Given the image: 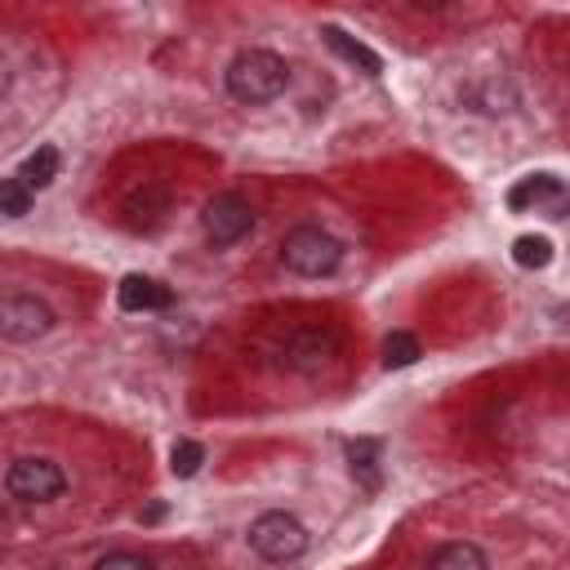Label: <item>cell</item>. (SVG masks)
I'll return each instance as SVG.
<instances>
[{
	"label": "cell",
	"mask_w": 570,
	"mask_h": 570,
	"mask_svg": "<svg viewBox=\"0 0 570 570\" xmlns=\"http://www.w3.org/2000/svg\"><path fill=\"white\" fill-rule=\"evenodd\" d=\"M285 85H289V67H285V58H276L267 49H245L227 67V94L236 102H245V107H258V102L281 98Z\"/></svg>",
	"instance_id": "2"
},
{
	"label": "cell",
	"mask_w": 570,
	"mask_h": 570,
	"mask_svg": "<svg viewBox=\"0 0 570 570\" xmlns=\"http://www.w3.org/2000/svg\"><path fill=\"white\" fill-rule=\"evenodd\" d=\"M200 459H205V450H200L196 441H178V445H174V472H178V476H191V472L200 468Z\"/></svg>",
	"instance_id": "18"
},
{
	"label": "cell",
	"mask_w": 570,
	"mask_h": 570,
	"mask_svg": "<svg viewBox=\"0 0 570 570\" xmlns=\"http://www.w3.org/2000/svg\"><path fill=\"white\" fill-rule=\"evenodd\" d=\"M120 307L125 312H156V307H169V289L151 276H125L120 281Z\"/></svg>",
	"instance_id": "8"
},
{
	"label": "cell",
	"mask_w": 570,
	"mask_h": 570,
	"mask_svg": "<svg viewBox=\"0 0 570 570\" xmlns=\"http://www.w3.org/2000/svg\"><path fill=\"white\" fill-rule=\"evenodd\" d=\"M548 258H552V245L543 236H521L517 240V263L521 267H543Z\"/></svg>",
	"instance_id": "15"
},
{
	"label": "cell",
	"mask_w": 570,
	"mask_h": 570,
	"mask_svg": "<svg viewBox=\"0 0 570 570\" xmlns=\"http://www.w3.org/2000/svg\"><path fill=\"white\" fill-rule=\"evenodd\" d=\"M338 356V334L330 325H294L276 343V361L294 374H321Z\"/></svg>",
	"instance_id": "5"
},
{
	"label": "cell",
	"mask_w": 570,
	"mask_h": 570,
	"mask_svg": "<svg viewBox=\"0 0 570 570\" xmlns=\"http://www.w3.org/2000/svg\"><path fill=\"white\" fill-rule=\"evenodd\" d=\"M281 263L294 276H330L343 263V245L321 227H294L281 240Z\"/></svg>",
	"instance_id": "4"
},
{
	"label": "cell",
	"mask_w": 570,
	"mask_h": 570,
	"mask_svg": "<svg viewBox=\"0 0 570 570\" xmlns=\"http://www.w3.org/2000/svg\"><path fill=\"white\" fill-rule=\"evenodd\" d=\"M71 490V472L62 463V454L53 450H13L0 463V508L18 512V517H36V512H53L67 503Z\"/></svg>",
	"instance_id": "1"
},
{
	"label": "cell",
	"mask_w": 570,
	"mask_h": 570,
	"mask_svg": "<svg viewBox=\"0 0 570 570\" xmlns=\"http://www.w3.org/2000/svg\"><path fill=\"white\" fill-rule=\"evenodd\" d=\"M31 209V187L22 178H0V214L22 218Z\"/></svg>",
	"instance_id": "13"
},
{
	"label": "cell",
	"mask_w": 570,
	"mask_h": 570,
	"mask_svg": "<svg viewBox=\"0 0 570 570\" xmlns=\"http://www.w3.org/2000/svg\"><path fill=\"white\" fill-rule=\"evenodd\" d=\"M249 548H254L263 561L285 566V561L303 557V548H307V525H303L298 517H289V512H263V517L249 525Z\"/></svg>",
	"instance_id": "6"
},
{
	"label": "cell",
	"mask_w": 570,
	"mask_h": 570,
	"mask_svg": "<svg viewBox=\"0 0 570 570\" xmlns=\"http://www.w3.org/2000/svg\"><path fill=\"white\" fill-rule=\"evenodd\" d=\"M347 454H352V472L361 476V485H365V490H379V459H374V441H356Z\"/></svg>",
	"instance_id": "14"
},
{
	"label": "cell",
	"mask_w": 570,
	"mask_h": 570,
	"mask_svg": "<svg viewBox=\"0 0 570 570\" xmlns=\"http://www.w3.org/2000/svg\"><path fill=\"white\" fill-rule=\"evenodd\" d=\"M53 174H58V151L53 147H36L31 156H27V165H22V183L27 187H45V183H53Z\"/></svg>",
	"instance_id": "11"
},
{
	"label": "cell",
	"mask_w": 570,
	"mask_h": 570,
	"mask_svg": "<svg viewBox=\"0 0 570 570\" xmlns=\"http://www.w3.org/2000/svg\"><path fill=\"white\" fill-rule=\"evenodd\" d=\"M249 223H254L249 200L236 196V191H223V196H214V200L205 205V236H209V245H218V249L236 245V240L249 232Z\"/></svg>",
	"instance_id": "7"
},
{
	"label": "cell",
	"mask_w": 570,
	"mask_h": 570,
	"mask_svg": "<svg viewBox=\"0 0 570 570\" xmlns=\"http://www.w3.org/2000/svg\"><path fill=\"white\" fill-rule=\"evenodd\" d=\"M543 196L561 200V178H557V174H534V178H525V183H521V187H517L508 200H512V209H521V205H530V200L539 205Z\"/></svg>",
	"instance_id": "10"
},
{
	"label": "cell",
	"mask_w": 570,
	"mask_h": 570,
	"mask_svg": "<svg viewBox=\"0 0 570 570\" xmlns=\"http://www.w3.org/2000/svg\"><path fill=\"white\" fill-rule=\"evenodd\" d=\"M383 352H387V356H383V361H387V365H410V361H414V356H419V343H414V338H410V334H392V338H387V347H383Z\"/></svg>",
	"instance_id": "17"
},
{
	"label": "cell",
	"mask_w": 570,
	"mask_h": 570,
	"mask_svg": "<svg viewBox=\"0 0 570 570\" xmlns=\"http://www.w3.org/2000/svg\"><path fill=\"white\" fill-rule=\"evenodd\" d=\"M53 307L49 298L31 294V289H9L0 294V343L9 347H22V343H36L53 330Z\"/></svg>",
	"instance_id": "3"
},
{
	"label": "cell",
	"mask_w": 570,
	"mask_h": 570,
	"mask_svg": "<svg viewBox=\"0 0 570 570\" xmlns=\"http://www.w3.org/2000/svg\"><path fill=\"white\" fill-rule=\"evenodd\" d=\"M325 40H330V45H334V49H338V53H343L347 62H361V67H365L370 76H379V71H383V62H379V58H374V53H370L365 45H356V40H347V36H343L338 27H325Z\"/></svg>",
	"instance_id": "12"
},
{
	"label": "cell",
	"mask_w": 570,
	"mask_h": 570,
	"mask_svg": "<svg viewBox=\"0 0 570 570\" xmlns=\"http://www.w3.org/2000/svg\"><path fill=\"white\" fill-rule=\"evenodd\" d=\"M9 85H13V71H9V58L0 53V94H9Z\"/></svg>",
	"instance_id": "19"
},
{
	"label": "cell",
	"mask_w": 570,
	"mask_h": 570,
	"mask_svg": "<svg viewBox=\"0 0 570 570\" xmlns=\"http://www.w3.org/2000/svg\"><path fill=\"white\" fill-rule=\"evenodd\" d=\"M428 570H490V561L472 539H450V543H441L432 552Z\"/></svg>",
	"instance_id": "9"
},
{
	"label": "cell",
	"mask_w": 570,
	"mask_h": 570,
	"mask_svg": "<svg viewBox=\"0 0 570 570\" xmlns=\"http://www.w3.org/2000/svg\"><path fill=\"white\" fill-rule=\"evenodd\" d=\"M94 570H156V566H151V557L120 548V552H107V557H98V566H94Z\"/></svg>",
	"instance_id": "16"
}]
</instances>
